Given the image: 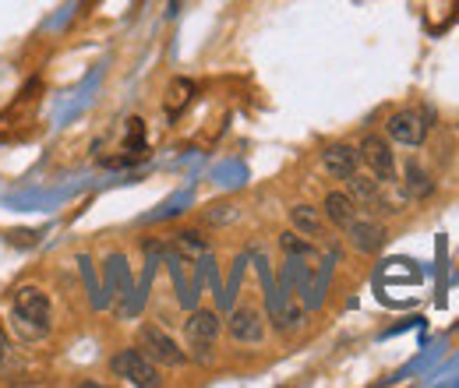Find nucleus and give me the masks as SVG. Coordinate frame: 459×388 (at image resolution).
I'll use <instances>...</instances> for the list:
<instances>
[{
  "instance_id": "nucleus-1",
  "label": "nucleus",
  "mask_w": 459,
  "mask_h": 388,
  "mask_svg": "<svg viewBox=\"0 0 459 388\" xmlns=\"http://www.w3.org/2000/svg\"><path fill=\"white\" fill-rule=\"evenodd\" d=\"M11 329L22 339H47L54 329V304L39 286H18L11 297Z\"/></svg>"
},
{
  "instance_id": "nucleus-2",
  "label": "nucleus",
  "mask_w": 459,
  "mask_h": 388,
  "mask_svg": "<svg viewBox=\"0 0 459 388\" xmlns=\"http://www.w3.org/2000/svg\"><path fill=\"white\" fill-rule=\"evenodd\" d=\"M110 375L120 378V382H127V385L134 388H156L163 378H160V364L138 346H131V349H117L114 357H110Z\"/></svg>"
},
{
  "instance_id": "nucleus-3",
  "label": "nucleus",
  "mask_w": 459,
  "mask_h": 388,
  "mask_svg": "<svg viewBox=\"0 0 459 388\" xmlns=\"http://www.w3.org/2000/svg\"><path fill=\"white\" fill-rule=\"evenodd\" d=\"M138 346L160 364V367H184L187 364V349H180V342L170 332H163L160 325H142L138 332Z\"/></svg>"
},
{
  "instance_id": "nucleus-4",
  "label": "nucleus",
  "mask_w": 459,
  "mask_h": 388,
  "mask_svg": "<svg viewBox=\"0 0 459 388\" xmlns=\"http://www.w3.org/2000/svg\"><path fill=\"white\" fill-rule=\"evenodd\" d=\"M360 163H368L371 177H378V184H393L396 180V156H393L389 142L378 138V134H368L360 142Z\"/></svg>"
},
{
  "instance_id": "nucleus-5",
  "label": "nucleus",
  "mask_w": 459,
  "mask_h": 388,
  "mask_svg": "<svg viewBox=\"0 0 459 388\" xmlns=\"http://www.w3.org/2000/svg\"><path fill=\"white\" fill-rule=\"evenodd\" d=\"M227 332H230V339L240 342V346H258V342L265 339V318H262L258 307L244 304V307H237L227 318Z\"/></svg>"
},
{
  "instance_id": "nucleus-6",
  "label": "nucleus",
  "mask_w": 459,
  "mask_h": 388,
  "mask_svg": "<svg viewBox=\"0 0 459 388\" xmlns=\"http://www.w3.org/2000/svg\"><path fill=\"white\" fill-rule=\"evenodd\" d=\"M385 131L400 145H420L428 138V116L420 110H400L385 120Z\"/></svg>"
},
{
  "instance_id": "nucleus-7",
  "label": "nucleus",
  "mask_w": 459,
  "mask_h": 388,
  "mask_svg": "<svg viewBox=\"0 0 459 388\" xmlns=\"http://www.w3.org/2000/svg\"><path fill=\"white\" fill-rule=\"evenodd\" d=\"M346 237H350V247L360 251V254H378L385 247V240H389V233H385L382 222L360 220V216L346 226Z\"/></svg>"
},
{
  "instance_id": "nucleus-8",
  "label": "nucleus",
  "mask_w": 459,
  "mask_h": 388,
  "mask_svg": "<svg viewBox=\"0 0 459 388\" xmlns=\"http://www.w3.org/2000/svg\"><path fill=\"white\" fill-rule=\"evenodd\" d=\"M322 167L329 169L336 180H350V177L360 169V149L336 142V145H329V149L322 152Z\"/></svg>"
},
{
  "instance_id": "nucleus-9",
  "label": "nucleus",
  "mask_w": 459,
  "mask_h": 388,
  "mask_svg": "<svg viewBox=\"0 0 459 388\" xmlns=\"http://www.w3.org/2000/svg\"><path fill=\"white\" fill-rule=\"evenodd\" d=\"M322 212H325V220L333 222L336 229H346L350 222L360 216V209H357V202H353L350 191H329L325 202H322Z\"/></svg>"
},
{
  "instance_id": "nucleus-10",
  "label": "nucleus",
  "mask_w": 459,
  "mask_h": 388,
  "mask_svg": "<svg viewBox=\"0 0 459 388\" xmlns=\"http://www.w3.org/2000/svg\"><path fill=\"white\" fill-rule=\"evenodd\" d=\"M220 329H223V322H220V315L216 311H195L187 322H184V335H187V346L191 342H212L216 346V339H220Z\"/></svg>"
},
{
  "instance_id": "nucleus-11",
  "label": "nucleus",
  "mask_w": 459,
  "mask_h": 388,
  "mask_svg": "<svg viewBox=\"0 0 459 388\" xmlns=\"http://www.w3.org/2000/svg\"><path fill=\"white\" fill-rule=\"evenodd\" d=\"M290 222H293V229L304 233V237H318V233H322V216H318V209H311V205H293V209H290Z\"/></svg>"
},
{
  "instance_id": "nucleus-12",
  "label": "nucleus",
  "mask_w": 459,
  "mask_h": 388,
  "mask_svg": "<svg viewBox=\"0 0 459 388\" xmlns=\"http://www.w3.org/2000/svg\"><path fill=\"white\" fill-rule=\"evenodd\" d=\"M346 187H350V194H353V202H378V177H368V173H353L350 180H346Z\"/></svg>"
},
{
  "instance_id": "nucleus-13",
  "label": "nucleus",
  "mask_w": 459,
  "mask_h": 388,
  "mask_svg": "<svg viewBox=\"0 0 459 388\" xmlns=\"http://www.w3.org/2000/svg\"><path fill=\"white\" fill-rule=\"evenodd\" d=\"M173 244H177V251L184 254V258H198V254H205V237L202 233H195V229H180V233H173Z\"/></svg>"
},
{
  "instance_id": "nucleus-14",
  "label": "nucleus",
  "mask_w": 459,
  "mask_h": 388,
  "mask_svg": "<svg viewBox=\"0 0 459 388\" xmlns=\"http://www.w3.org/2000/svg\"><path fill=\"white\" fill-rule=\"evenodd\" d=\"M191 96H195V85H191L187 78H177V82L170 85V92H167V113L177 116V113L191 103Z\"/></svg>"
},
{
  "instance_id": "nucleus-15",
  "label": "nucleus",
  "mask_w": 459,
  "mask_h": 388,
  "mask_svg": "<svg viewBox=\"0 0 459 388\" xmlns=\"http://www.w3.org/2000/svg\"><path fill=\"white\" fill-rule=\"evenodd\" d=\"M406 191H410L413 198H428V194L435 191V184H431V177H428L424 169L417 167V163H410V167H406Z\"/></svg>"
},
{
  "instance_id": "nucleus-16",
  "label": "nucleus",
  "mask_w": 459,
  "mask_h": 388,
  "mask_svg": "<svg viewBox=\"0 0 459 388\" xmlns=\"http://www.w3.org/2000/svg\"><path fill=\"white\" fill-rule=\"evenodd\" d=\"M280 244H283V251H287L290 258H307V254H311V244H307V240H304L297 229L283 233V237H280Z\"/></svg>"
},
{
  "instance_id": "nucleus-17",
  "label": "nucleus",
  "mask_w": 459,
  "mask_h": 388,
  "mask_svg": "<svg viewBox=\"0 0 459 388\" xmlns=\"http://www.w3.org/2000/svg\"><path fill=\"white\" fill-rule=\"evenodd\" d=\"M205 220L212 222V226H230V222L240 220V209H237V205H212V209L205 212Z\"/></svg>"
},
{
  "instance_id": "nucleus-18",
  "label": "nucleus",
  "mask_w": 459,
  "mask_h": 388,
  "mask_svg": "<svg viewBox=\"0 0 459 388\" xmlns=\"http://www.w3.org/2000/svg\"><path fill=\"white\" fill-rule=\"evenodd\" d=\"M7 357H11V335H7V329L0 325V367L7 364Z\"/></svg>"
}]
</instances>
